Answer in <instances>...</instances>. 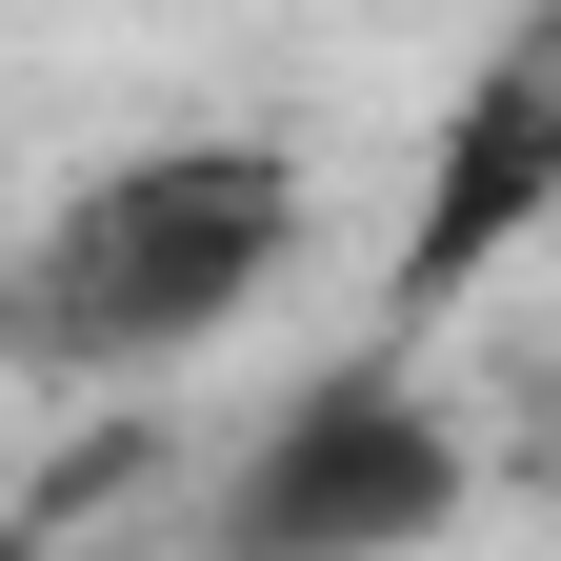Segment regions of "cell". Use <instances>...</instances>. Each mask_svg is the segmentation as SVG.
I'll list each match as a JSON object with an SVG mask.
<instances>
[{"mask_svg": "<svg viewBox=\"0 0 561 561\" xmlns=\"http://www.w3.org/2000/svg\"><path fill=\"white\" fill-rule=\"evenodd\" d=\"M280 241H301L280 140H140V161H101L21 241L0 321H21L41 381H140V362H181V341H221L261 280H280Z\"/></svg>", "mask_w": 561, "mask_h": 561, "instance_id": "obj_1", "label": "cell"}, {"mask_svg": "<svg viewBox=\"0 0 561 561\" xmlns=\"http://www.w3.org/2000/svg\"><path fill=\"white\" fill-rule=\"evenodd\" d=\"M541 221H561V0L481 41V81L442 101V140H421V201H401V261H381V362L461 301L481 261H522Z\"/></svg>", "mask_w": 561, "mask_h": 561, "instance_id": "obj_3", "label": "cell"}, {"mask_svg": "<svg viewBox=\"0 0 561 561\" xmlns=\"http://www.w3.org/2000/svg\"><path fill=\"white\" fill-rule=\"evenodd\" d=\"M461 481H481V442L401 362H321L221 461V522H201V541H221V561H421V541L461 522Z\"/></svg>", "mask_w": 561, "mask_h": 561, "instance_id": "obj_2", "label": "cell"}]
</instances>
